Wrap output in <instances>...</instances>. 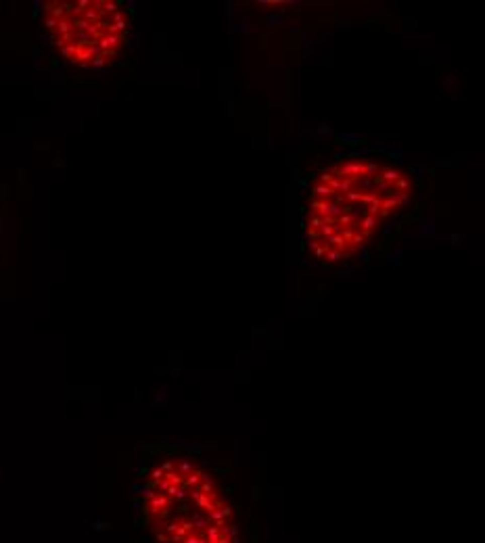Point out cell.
I'll return each mask as SVG.
<instances>
[{
	"instance_id": "1",
	"label": "cell",
	"mask_w": 485,
	"mask_h": 543,
	"mask_svg": "<svg viewBox=\"0 0 485 543\" xmlns=\"http://www.w3.org/2000/svg\"><path fill=\"white\" fill-rule=\"evenodd\" d=\"M414 197L408 172L372 157H348L316 176L306 207V241L316 259L339 263L364 249Z\"/></svg>"
},
{
	"instance_id": "2",
	"label": "cell",
	"mask_w": 485,
	"mask_h": 543,
	"mask_svg": "<svg viewBox=\"0 0 485 543\" xmlns=\"http://www.w3.org/2000/svg\"><path fill=\"white\" fill-rule=\"evenodd\" d=\"M50 44L72 65L101 69L128 44L132 15L117 0H52L40 7Z\"/></svg>"
}]
</instances>
